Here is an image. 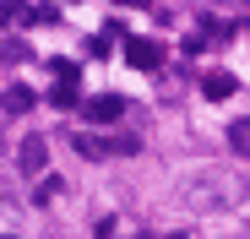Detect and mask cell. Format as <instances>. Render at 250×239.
<instances>
[{
	"mask_svg": "<svg viewBox=\"0 0 250 239\" xmlns=\"http://www.w3.org/2000/svg\"><path fill=\"white\" fill-rule=\"evenodd\" d=\"M163 60L169 55H163L158 38H125V65L131 71H163Z\"/></svg>",
	"mask_w": 250,
	"mask_h": 239,
	"instance_id": "1",
	"label": "cell"
},
{
	"mask_svg": "<svg viewBox=\"0 0 250 239\" xmlns=\"http://www.w3.org/2000/svg\"><path fill=\"white\" fill-rule=\"evenodd\" d=\"M82 114H87L93 125H114V120L125 114V98H120V93H98V98L82 103Z\"/></svg>",
	"mask_w": 250,
	"mask_h": 239,
	"instance_id": "2",
	"label": "cell"
},
{
	"mask_svg": "<svg viewBox=\"0 0 250 239\" xmlns=\"http://www.w3.org/2000/svg\"><path fill=\"white\" fill-rule=\"evenodd\" d=\"M44 163H49L44 136H27V141H22V152H17V169H22V174H44Z\"/></svg>",
	"mask_w": 250,
	"mask_h": 239,
	"instance_id": "3",
	"label": "cell"
},
{
	"mask_svg": "<svg viewBox=\"0 0 250 239\" xmlns=\"http://www.w3.org/2000/svg\"><path fill=\"white\" fill-rule=\"evenodd\" d=\"M234 71H207L201 76V98H212V103H223V98H234Z\"/></svg>",
	"mask_w": 250,
	"mask_h": 239,
	"instance_id": "4",
	"label": "cell"
},
{
	"mask_svg": "<svg viewBox=\"0 0 250 239\" xmlns=\"http://www.w3.org/2000/svg\"><path fill=\"white\" fill-rule=\"evenodd\" d=\"M44 65L55 71V82H60V87H82V65H76V60H65V55H55V60H44Z\"/></svg>",
	"mask_w": 250,
	"mask_h": 239,
	"instance_id": "5",
	"label": "cell"
},
{
	"mask_svg": "<svg viewBox=\"0 0 250 239\" xmlns=\"http://www.w3.org/2000/svg\"><path fill=\"white\" fill-rule=\"evenodd\" d=\"M0 27H33V11L22 0H0Z\"/></svg>",
	"mask_w": 250,
	"mask_h": 239,
	"instance_id": "6",
	"label": "cell"
},
{
	"mask_svg": "<svg viewBox=\"0 0 250 239\" xmlns=\"http://www.w3.org/2000/svg\"><path fill=\"white\" fill-rule=\"evenodd\" d=\"M76 152H82V158H93V163H98V158H109L114 147H109L104 136H87V131H82V136H76Z\"/></svg>",
	"mask_w": 250,
	"mask_h": 239,
	"instance_id": "7",
	"label": "cell"
},
{
	"mask_svg": "<svg viewBox=\"0 0 250 239\" xmlns=\"http://www.w3.org/2000/svg\"><path fill=\"white\" fill-rule=\"evenodd\" d=\"M33 103H38V98H33V87H22V82H17V87L6 93V114H27Z\"/></svg>",
	"mask_w": 250,
	"mask_h": 239,
	"instance_id": "8",
	"label": "cell"
},
{
	"mask_svg": "<svg viewBox=\"0 0 250 239\" xmlns=\"http://www.w3.org/2000/svg\"><path fill=\"white\" fill-rule=\"evenodd\" d=\"M0 60H6V65H22V60H33V49L22 44V38H0Z\"/></svg>",
	"mask_w": 250,
	"mask_h": 239,
	"instance_id": "9",
	"label": "cell"
},
{
	"mask_svg": "<svg viewBox=\"0 0 250 239\" xmlns=\"http://www.w3.org/2000/svg\"><path fill=\"white\" fill-rule=\"evenodd\" d=\"M60 190H65V179H60V174H44V179H38V196H33V201H38V207H49Z\"/></svg>",
	"mask_w": 250,
	"mask_h": 239,
	"instance_id": "10",
	"label": "cell"
},
{
	"mask_svg": "<svg viewBox=\"0 0 250 239\" xmlns=\"http://www.w3.org/2000/svg\"><path fill=\"white\" fill-rule=\"evenodd\" d=\"M55 22H60V6H55V0H44V6L33 11V27H55Z\"/></svg>",
	"mask_w": 250,
	"mask_h": 239,
	"instance_id": "11",
	"label": "cell"
},
{
	"mask_svg": "<svg viewBox=\"0 0 250 239\" xmlns=\"http://www.w3.org/2000/svg\"><path fill=\"white\" fill-rule=\"evenodd\" d=\"M49 103H55V109H76V87H60V82H55V93H49Z\"/></svg>",
	"mask_w": 250,
	"mask_h": 239,
	"instance_id": "12",
	"label": "cell"
},
{
	"mask_svg": "<svg viewBox=\"0 0 250 239\" xmlns=\"http://www.w3.org/2000/svg\"><path fill=\"white\" fill-rule=\"evenodd\" d=\"M234 147L250 152V120H239V125H234Z\"/></svg>",
	"mask_w": 250,
	"mask_h": 239,
	"instance_id": "13",
	"label": "cell"
},
{
	"mask_svg": "<svg viewBox=\"0 0 250 239\" xmlns=\"http://www.w3.org/2000/svg\"><path fill=\"white\" fill-rule=\"evenodd\" d=\"M87 55H93V60H104V55H109V38H104V33H98V38H87Z\"/></svg>",
	"mask_w": 250,
	"mask_h": 239,
	"instance_id": "14",
	"label": "cell"
},
{
	"mask_svg": "<svg viewBox=\"0 0 250 239\" xmlns=\"http://www.w3.org/2000/svg\"><path fill=\"white\" fill-rule=\"evenodd\" d=\"M114 6H152V0H114Z\"/></svg>",
	"mask_w": 250,
	"mask_h": 239,
	"instance_id": "15",
	"label": "cell"
},
{
	"mask_svg": "<svg viewBox=\"0 0 250 239\" xmlns=\"http://www.w3.org/2000/svg\"><path fill=\"white\" fill-rule=\"evenodd\" d=\"M169 239H185V234H169Z\"/></svg>",
	"mask_w": 250,
	"mask_h": 239,
	"instance_id": "16",
	"label": "cell"
}]
</instances>
